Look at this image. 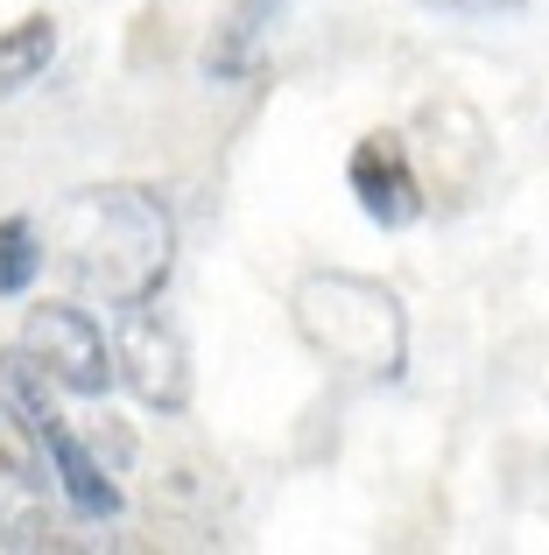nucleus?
<instances>
[{"instance_id":"8","label":"nucleus","mask_w":549,"mask_h":555,"mask_svg":"<svg viewBox=\"0 0 549 555\" xmlns=\"http://www.w3.org/2000/svg\"><path fill=\"white\" fill-rule=\"evenodd\" d=\"M56 64V22L50 14H28V22L0 28V99H14L22 85H36Z\"/></svg>"},{"instance_id":"2","label":"nucleus","mask_w":549,"mask_h":555,"mask_svg":"<svg viewBox=\"0 0 549 555\" xmlns=\"http://www.w3.org/2000/svg\"><path fill=\"white\" fill-rule=\"evenodd\" d=\"M289 324L324 366L353 373V379H387L409 373V310L387 282L373 274H345V268H317L289 288Z\"/></svg>"},{"instance_id":"10","label":"nucleus","mask_w":549,"mask_h":555,"mask_svg":"<svg viewBox=\"0 0 549 555\" xmlns=\"http://www.w3.org/2000/svg\"><path fill=\"white\" fill-rule=\"evenodd\" d=\"M423 8L458 14V22H486V14H514V8H528V0H423Z\"/></svg>"},{"instance_id":"6","label":"nucleus","mask_w":549,"mask_h":555,"mask_svg":"<svg viewBox=\"0 0 549 555\" xmlns=\"http://www.w3.org/2000/svg\"><path fill=\"white\" fill-rule=\"evenodd\" d=\"M345 183H353V197H359V211L373 218L381 232H409L416 218H423V177H416V163H409V141L401 134H367L353 149V163H345Z\"/></svg>"},{"instance_id":"9","label":"nucleus","mask_w":549,"mask_h":555,"mask_svg":"<svg viewBox=\"0 0 549 555\" xmlns=\"http://www.w3.org/2000/svg\"><path fill=\"white\" fill-rule=\"evenodd\" d=\"M42 268H50V254H42V232L28 225V218H0V296H22V288H36Z\"/></svg>"},{"instance_id":"5","label":"nucleus","mask_w":549,"mask_h":555,"mask_svg":"<svg viewBox=\"0 0 549 555\" xmlns=\"http://www.w3.org/2000/svg\"><path fill=\"white\" fill-rule=\"evenodd\" d=\"M50 450H42L36 422L0 393V548H36L50 534Z\"/></svg>"},{"instance_id":"4","label":"nucleus","mask_w":549,"mask_h":555,"mask_svg":"<svg viewBox=\"0 0 549 555\" xmlns=\"http://www.w3.org/2000/svg\"><path fill=\"white\" fill-rule=\"evenodd\" d=\"M113 373H120V387L135 393L149 415H183V408H191V345H183V331L169 324L163 310H149V302L120 310Z\"/></svg>"},{"instance_id":"3","label":"nucleus","mask_w":549,"mask_h":555,"mask_svg":"<svg viewBox=\"0 0 549 555\" xmlns=\"http://www.w3.org/2000/svg\"><path fill=\"white\" fill-rule=\"evenodd\" d=\"M22 352L50 373V387H64L71 401H106L113 393V338L99 331L92 310L78 302H36L22 324Z\"/></svg>"},{"instance_id":"1","label":"nucleus","mask_w":549,"mask_h":555,"mask_svg":"<svg viewBox=\"0 0 549 555\" xmlns=\"http://www.w3.org/2000/svg\"><path fill=\"white\" fill-rule=\"evenodd\" d=\"M42 254L56 260V274L85 302L135 310V302H155L169 288L177 218L141 183H85L50 211V246Z\"/></svg>"},{"instance_id":"7","label":"nucleus","mask_w":549,"mask_h":555,"mask_svg":"<svg viewBox=\"0 0 549 555\" xmlns=\"http://www.w3.org/2000/svg\"><path fill=\"white\" fill-rule=\"evenodd\" d=\"M274 8L282 0H240L233 14L219 22V36H212V50H205V70L212 78H247L254 64H261V36H268V22H274Z\"/></svg>"}]
</instances>
